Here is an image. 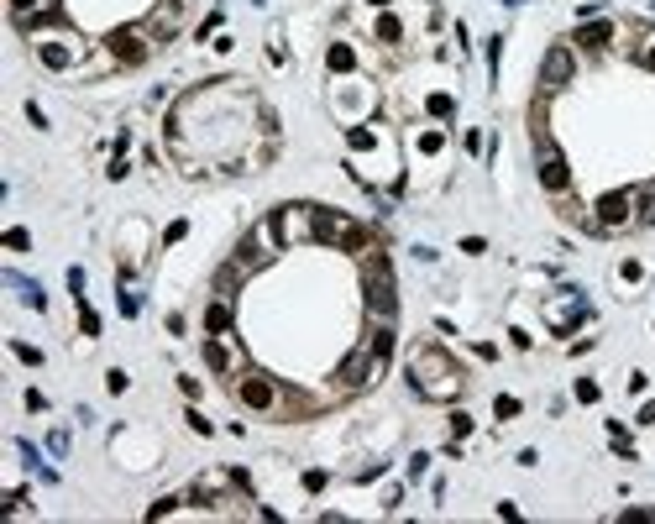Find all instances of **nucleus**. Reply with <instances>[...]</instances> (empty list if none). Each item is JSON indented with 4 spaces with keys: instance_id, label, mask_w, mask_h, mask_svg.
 <instances>
[{
    "instance_id": "1",
    "label": "nucleus",
    "mask_w": 655,
    "mask_h": 524,
    "mask_svg": "<svg viewBox=\"0 0 655 524\" xmlns=\"http://www.w3.org/2000/svg\"><path fill=\"white\" fill-rule=\"evenodd\" d=\"M409 378H414V388L435 393V399L456 388V372H451V362H446L441 351H414V362H409Z\"/></svg>"
},
{
    "instance_id": "2",
    "label": "nucleus",
    "mask_w": 655,
    "mask_h": 524,
    "mask_svg": "<svg viewBox=\"0 0 655 524\" xmlns=\"http://www.w3.org/2000/svg\"><path fill=\"white\" fill-rule=\"evenodd\" d=\"M367 310L383 315V320H393V310H399V294H393V268H388V262H372V268H367Z\"/></svg>"
},
{
    "instance_id": "3",
    "label": "nucleus",
    "mask_w": 655,
    "mask_h": 524,
    "mask_svg": "<svg viewBox=\"0 0 655 524\" xmlns=\"http://www.w3.org/2000/svg\"><path fill=\"white\" fill-rule=\"evenodd\" d=\"M629 210H634V194H603L597 200V226H624L629 220Z\"/></svg>"
},
{
    "instance_id": "4",
    "label": "nucleus",
    "mask_w": 655,
    "mask_h": 524,
    "mask_svg": "<svg viewBox=\"0 0 655 524\" xmlns=\"http://www.w3.org/2000/svg\"><path fill=\"white\" fill-rule=\"evenodd\" d=\"M540 79H545V89H561V84L572 79V53H566V48H550L545 63H540Z\"/></svg>"
},
{
    "instance_id": "5",
    "label": "nucleus",
    "mask_w": 655,
    "mask_h": 524,
    "mask_svg": "<svg viewBox=\"0 0 655 524\" xmlns=\"http://www.w3.org/2000/svg\"><path fill=\"white\" fill-rule=\"evenodd\" d=\"M540 184H545V189H566V157L556 152V147H540Z\"/></svg>"
},
{
    "instance_id": "6",
    "label": "nucleus",
    "mask_w": 655,
    "mask_h": 524,
    "mask_svg": "<svg viewBox=\"0 0 655 524\" xmlns=\"http://www.w3.org/2000/svg\"><path fill=\"white\" fill-rule=\"evenodd\" d=\"M241 404H247V409H268V404H273V383L262 378V372L241 378Z\"/></svg>"
},
{
    "instance_id": "7",
    "label": "nucleus",
    "mask_w": 655,
    "mask_h": 524,
    "mask_svg": "<svg viewBox=\"0 0 655 524\" xmlns=\"http://www.w3.org/2000/svg\"><path fill=\"white\" fill-rule=\"evenodd\" d=\"M110 53H116L121 63H142L147 58V42L137 32H110Z\"/></svg>"
},
{
    "instance_id": "8",
    "label": "nucleus",
    "mask_w": 655,
    "mask_h": 524,
    "mask_svg": "<svg viewBox=\"0 0 655 524\" xmlns=\"http://www.w3.org/2000/svg\"><path fill=\"white\" fill-rule=\"evenodd\" d=\"M315 241H341V231H346V220L335 210H315Z\"/></svg>"
},
{
    "instance_id": "9",
    "label": "nucleus",
    "mask_w": 655,
    "mask_h": 524,
    "mask_svg": "<svg viewBox=\"0 0 655 524\" xmlns=\"http://www.w3.org/2000/svg\"><path fill=\"white\" fill-rule=\"evenodd\" d=\"M372 351H357V357H346L341 362V383H351V388H357V383H367V372H372Z\"/></svg>"
},
{
    "instance_id": "10",
    "label": "nucleus",
    "mask_w": 655,
    "mask_h": 524,
    "mask_svg": "<svg viewBox=\"0 0 655 524\" xmlns=\"http://www.w3.org/2000/svg\"><path fill=\"white\" fill-rule=\"evenodd\" d=\"M204 331H210V335L231 331V304H226V299H215L210 310H204Z\"/></svg>"
},
{
    "instance_id": "11",
    "label": "nucleus",
    "mask_w": 655,
    "mask_h": 524,
    "mask_svg": "<svg viewBox=\"0 0 655 524\" xmlns=\"http://www.w3.org/2000/svg\"><path fill=\"white\" fill-rule=\"evenodd\" d=\"M608 37H613V26H608V21H587L577 42H587V48H608Z\"/></svg>"
},
{
    "instance_id": "12",
    "label": "nucleus",
    "mask_w": 655,
    "mask_h": 524,
    "mask_svg": "<svg viewBox=\"0 0 655 524\" xmlns=\"http://www.w3.org/2000/svg\"><path fill=\"white\" fill-rule=\"evenodd\" d=\"M367 351H372V357H378V367H383V362H388V357H393V331H388V325H383V331H372V341H367Z\"/></svg>"
},
{
    "instance_id": "13",
    "label": "nucleus",
    "mask_w": 655,
    "mask_h": 524,
    "mask_svg": "<svg viewBox=\"0 0 655 524\" xmlns=\"http://www.w3.org/2000/svg\"><path fill=\"white\" fill-rule=\"evenodd\" d=\"M6 283H11V288H21V299H26V304H32V310H42V304H48V299H42V288H37V283H26V278L6 273Z\"/></svg>"
},
{
    "instance_id": "14",
    "label": "nucleus",
    "mask_w": 655,
    "mask_h": 524,
    "mask_svg": "<svg viewBox=\"0 0 655 524\" xmlns=\"http://www.w3.org/2000/svg\"><path fill=\"white\" fill-rule=\"evenodd\" d=\"M325 63H331V69H335V73H346V69H351V63H357V53L346 48V42H335V48H331V53H325Z\"/></svg>"
},
{
    "instance_id": "15",
    "label": "nucleus",
    "mask_w": 655,
    "mask_h": 524,
    "mask_svg": "<svg viewBox=\"0 0 655 524\" xmlns=\"http://www.w3.org/2000/svg\"><path fill=\"white\" fill-rule=\"evenodd\" d=\"M634 210H640V220H645V226H655V184H650L645 194H634Z\"/></svg>"
},
{
    "instance_id": "16",
    "label": "nucleus",
    "mask_w": 655,
    "mask_h": 524,
    "mask_svg": "<svg viewBox=\"0 0 655 524\" xmlns=\"http://www.w3.org/2000/svg\"><path fill=\"white\" fill-rule=\"evenodd\" d=\"M204 362H210L215 372H226V367H231V357H226V346H220V341H204Z\"/></svg>"
},
{
    "instance_id": "17",
    "label": "nucleus",
    "mask_w": 655,
    "mask_h": 524,
    "mask_svg": "<svg viewBox=\"0 0 655 524\" xmlns=\"http://www.w3.org/2000/svg\"><path fill=\"white\" fill-rule=\"evenodd\" d=\"M42 63H48V69H69V48H58V42H42Z\"/></svg>"
},
{
    "instance_id": "18",
    "label": "nucleus",
    "mask_w": 655,
    "mask_h": 524,
    "mask_svg": "<svg viewBox=\"0 0 655 524\" xmlns=\"http://www.w3.org/2000/svg\"><path fill=\"white\" fill-rule=\"evenodd\" d=\"M346 142L357 147V152H367V147H378V137H372L367 126H351V131H346Z\"/></svg>"
},
{
    "instance_id": "19",
    "label": "nucleus",
    "mask_w": 655,
    "mask_h": 524,
    "mask_svg": "<svg viewBox=\"0 0 655 524\" xmlns=\"http://www.w3.org/2000/svg\"><path fill=\"white\" fill-rule=\"evenodd\" d=\"M341 247L362 252V247H367V231H362V226H351V220H346V231H341Z\"/></svg>"
},
{
    "instance_id": "20",
    "label": "nucleus",
    "mask_w": 655,
    "mask_h": 524,
    "mask_svg": "<svg viewBox=\"0 0 655 524\" xmlns=\"http://www.w3.org/2000/svg\"><path fill=\"white\" fill-rule=\"evenodd\" d=\"M378 37H383V42H399V37H404V26H399V16H383V21H378Z\"/></svg>"
},
{
    "instance_id": "21",
    "label": "nucleus",
    "mask_w": 655,
    "mask_h": 524,
    "mask_svg": "<svg viewBox=\"0 0 655 524\" xmlns=\"http://www.w3.org/2000/svg\"><path fill=\"white\" fill-rule=\"evenodd\" d=\"M79 325H84V335H100V315L89 310V304H84V299H79Z\"/></svg>"
},
{
    "instance_id": "22",
    "label": "nucleus",
    "mask_w": 655,
    "mask_h": 524,
    "mask_svg": "<svg viewBox=\"0 0 655 524\" xmlns=\"http://www.w3.org/2000/svg\"><path fill=\"white\" fill-rule=\"evenodd\" d=\"M11 11L16 16H37V11H53L48 0H11Z\"/></svg>"
},
{
    "instance_id": "23",
    "label": "nucleus",
    "mask_w": 655,
    "mask_h": 524,
    "mask_svg": "<svg viewBox=\"0 0 655 524\" xmlns=\"http://www.w3.org/2000/svg\"><path fill=\"white\" fill-rule=\"evenodd\" d=\"M11 351H16V357H21V362H26V367H42V351H37V346H26V341H16V346H11Z\"/></svg>"
},
{
    "instance_id": "24",
    "label": "nucleus",
    "mask_w": 655,
    "mask_h": 524,
    "mask_svg": "<svg viewBox=\"0 0 655 524\" xmlns=\"http://www.w3.org/2000/svg\"><path fill=\"white\" fill-rule=\"evenodd\" d=\"M493 409H498V419H514V414H519V399H509V393H498V399H493Z\"/></svg>"
},
{
    "instance_id": "25",
    "label": "nucleus",
    "mask_w": 655,
    "mask_h": 524,
    "mask_svg": "<svg viewBox=\"0 0 655 524\" xmlns=\"http://www.w3.org/2000/svg\"><path fill=\"white\" fill-rule=\"evenodd\" d=\"M6 247H11V252H26V247H32V236H26L21 226H11V231H6Z\"/></svg>"
},
{
    "instance_id": "26",
    "label": "nucleus",
    "mask_w": 655,
    "mask_h": 524,
    "mask_svg": "<svg viewBox=\"0 0 655 524\" xmlns=\"http://www.w3.org/2000/svg\"><path fill=\"white\" fill-rule=\"evenodd\" d=\"M451 110H456V105H451V95H430V116H441V121H446Z\"/></svg>"
},
{
    "instance_id": "27",
    "label": "nucleus",
    "mask_w": 655,
    "mask_h": 524,
    "mask_svg": "<svg viewBox=\"0 0 655 524\" xmlns=\"http://www.w3.org/2000/svg\"><path fill=\"white\" fill-rule=\"evenodd\" d=\"M577 399H582V404H597V383L593 378H577Z\"/></svg>"
},
{
    "instance_id": "28",
    "label": "nucleus",
    "mask_w": 655,
    "mask_h": 524,
    "mask_svg": "<svg viewBox=\"0 0 655 524\" xmlns=\"http://www.w3.org/2000/svg\"><path fill=\"white\" fill-rule=\"evenodd\" d=\"M137 310H142V299H137V294H126V288H121V315H126V320H131V315H137Z\"/></svg>"
},
{
    "instance_id": "29",
    "label": "nucleus",
    "mask_w": 655,
    "mask_h": 524,
    "mask_svg": "<svg viewBox=\"0 0 655 524\" xmlns=\"http://www.w3.org/2000/svg\"><path fill=\"white\" fill-rule=\"evenodd\" d=\"M451 435H456V441H462V435H472V419H466V414H451Z\"/></svg>"
},
{
    "instance_id": "30",
    "label": "nucleus",
    "mask_w": 655,
    "mask_h": 524,
    "mask_svg": "<svg viewBox=\"0 0 655 524\" xmlns=\"http://www.w3.org/2000/svg\"><path fill=\"white\" fill-rule=\"evenodd\" d=\"M105 388H110V393H126V372H121V367L105 372Z\"/></svg>"
},
{
    "instance_id": "31",
    "label": "nucleus",
    "mask_w": 655,
    "mask_h": 524,
    "mask_svg": "<svg viewBox=\"0 0 655 524\" xmlns=\"http://www.w3.org/2000/svg\"><path fill=\"white\" fill-rule=\"evenodd\" d=\"M419 152H441V131H425V137H419Z\"/></svg>"
},
{
    "instance_id": "32",
    "label": "nucleus",
    "mask_w": 655,
    "mask_h": 524,
    "mask_svg": "<svg viewBox=\"0 0 655 524\" xmlns=\"http://www.w3.org/2000/svg\"><path fill=\"white\" fill-rule=\"evenodd\" d=\"M69 288H73V299H84V268H69Z\"/></svg>"
},
{
    "instance_id": "33",
    "label": "nucleus",
    "mask_w": 655,
    "mask_h": 524,
    "mask_svg": "<svg viewBox=\"0 0 655 524\" xmlns=\"http://www.w3.org/2000/svg\"><path fill=\"white\" fill-rule=\"evenodd\" d=\"M629 519H634V524H650L655 509H629V514H624V524H629Z\"/></svg>"
},
{
    "instance_id": "34",
    "label": "nucleus",
    "mask_w": 655,
    "mask_h": 524,
    "mask_svg": "<svg viewBox=\"0 0 655 524\" xmlns=\"http://www.w3.org/2000/svg\"><path fill=\"white\" fill-rule=\"evenodd\" d=\"M640 425H655V404H645V409H640Z\"/></svg>"
},
{
    "instance_id": "35",
    "label": "nucleus",
    "mask_w": 655,
    "mask_h": 524,
    "mask_svg": "<svg viewBox=\"0 0 655 524\" xmlns=\"http://www.w3.org/2000/svg\"><path fill=\"white\" fill-rule=\"evenodd\" d=\"M645 69H655V48H650V53H645Z\"/></svg>"
},
{
    "instance_id": "36",
    "label": "nucleus",
    "mask_w": 655,
    "mask_h": 524,
    "mask_svg": "<svg viewBox=\"0 0 655 524\" xmlns=\"http://www.w3.org/2000/svg\"><path fill=\"white\" fill-rule=\"evenodd\" d=\"M503 6H524V0H503Z\"/></svg>"
}]
</instances>
